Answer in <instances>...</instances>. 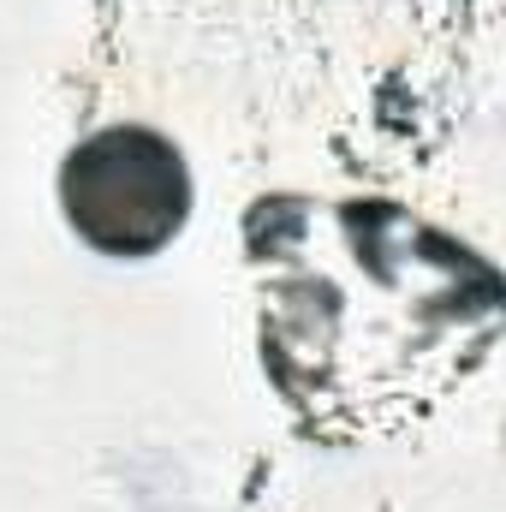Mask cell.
I'll list each match as a JSON object with an SVG mask.
<instances>
[{
    "instance_id": "cell-1",
    "label": "cell",
    "mask_w": 506,
    "mask_h": 512,
    "mask_svg": "<svg viewBox=\"0 0 506 512\" xmlns=\"http://www.w3.org/2000/svg\"><path fill=\"white\" fill-rule=\"evenodd\" d=\"M60 203L90 245L114 256H143L179 233L191 209V179L167 137L143 126H114L72 149L60 173Z\"/></svg>"
}]
</instances>
